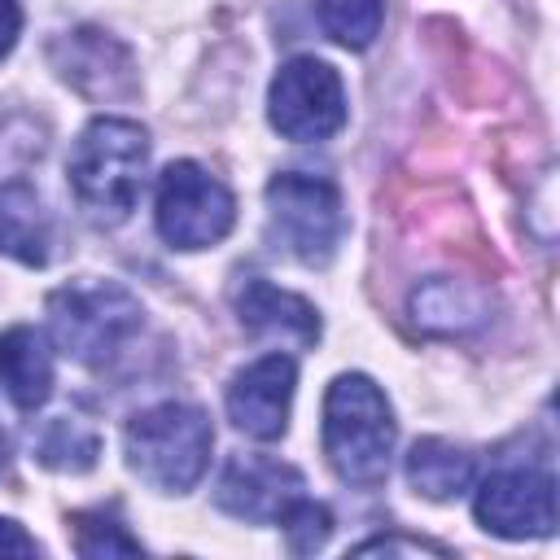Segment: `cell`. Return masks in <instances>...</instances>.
<instances>
[{
  "mask_svg": "<svg viewBox=\"0 0 560 560\" xmlns=\"http://www.w3.org/2000/svg\"><path fill=\"white\" fill-rule=\"evenodd\" d=\"M472 512L499 538H547L556 529V481L542 468H499L481 481Z\"/></svg>",
  "mask_w": 560,
  "mask_h": 560,
  "instance_id": "8",
  "label": "cell"
},
{
  "mask_svg": "<svg viewBox=\"0 0 560 560\" xmlns=\"http://www.w3.org/2000/svg\"><path fill=\"white\" fill-rule=\"evenodd\" d=\"M140 302L114 280H79L48 298V328L61 354L101 368L140 332Z\"/></svg>",
  "mask_w": 560,
  "mask_h": 560,
  "instance_id": "4",
  "label": "cell"
},
{
  "mask_svg": "<svg viewBox=\"0 0 560 560\" xmlns=\"http://www.w3.org/2000/svg\"><path fill=\"white\" fill-rule=\"evenodd\" d=\"M0 254L26 262V267H44L52 254V219L39 201V192L22 179L0 188Z\"/></svg>",
  "mask_w": 560,
  "mask_h": 560,
  "instance_id": "13",
  "label": "cell"
},
{
  "mask_svg": "<svg viewBox=\"0 0 560 560\" xmlns=\"http://www.w3.org/2000/svg\"><path fill=\"white\" fill-rule=\"evenodd\" d=\"M0 556H39V542L9 516H0Z\"/></svg>",
  "mask_w": 560,
  "mask_h": 560,
  "instance_id": "20",
  "label": "cell"
},
{
  "mask_svg": "<svg viewBox=\"0 0 560 560\" xmlns=\"http://www.w3.org/2000/svg\"><path fill=\"white\" fill-rule=\"evenodd\" d=\"M18 31H22L18 0H0V57H9V48L18 44Z\"/></svg>",
  "mask_w": 560,
  "mask_h": 560,
  "instance_id": "21",
  "label": "cell"
},
{
  "mask_svg": "<svg viewBox=\"0 0 560 560\" xmlns=\"http://www.w3.org/2000/svg\"><path fill=\"white\" fill-rule=\"evenodd\" d=\"M0 385L22 411H35V407L48 402V394H52V354H48V346L35 328L13 324V328L0 332Z\"/></svg>",
  "mask_w": 560,
  "mask_h": 560,
  "instance_id": "12",
  "label": "cell"
},
{
  "mask_svg": "<svg viewBox=\"0 0 560 560\" xmlns=\"http://www.w3.org/2000/svg\"><path fill=\"white\" fill-rule=\"evenodd\" d=\"M359 556H368V551H411V556H420V551H429V556H446V547H438V542H420V538H368V542H359L354 547Z\"/></svg>",
  "mask_w": 560,
  "mask_h": 560,
  "instance_id": "19",
  "label": "cell"
},
{
  "mask_svg": "<svg viewBox=\"0 0 560 560\" xmlns=\"http://www.w3.org/2000/svg\"><path fill=\"white\" fill-rule=\"evenodd\" d=\"M324 455L346 486H381L394 455V411L372 376L346 372L324 394Z\"/></svg>",
  "mask_w": 560,
  "mask_h": 560,
  "instance_id": "1",
  "label": "cell"
},
{
  "mask_svg": "<svg viewBox=\"0 0 560 560\" xmlns=\"http://www.w3.org/2000/svg\"><path fill=\"white\" fill-rule=\"evenodd\" d=\"M96 451H101V438L79 416H57L39 438V464L57 472H88L96 464Z\"/></svg>",
  "mask_w": 560,
  "mask_h": 560,
  "instance_id": "15",
  "label": "cell"
},
{
  "mask_svg": "<svg viewBox=\"0 0 560 560\" xmlns=\"http://www.w3.org/2000/svg\"><path fill=\"white\" fill-rule=\"evenodd\" d=\"M158 232L175 249H206L236 223L232 192L197 162H171L158 179Z\"/></svg>",
  "mask_w": 560,
  "mask_h": 560,
  "instance_id": "6",
  "label": "cell"
},
{
  "mask_svg": "<svg viewBox=\"0 0 560 560\" xmlns=\"http://www.w3.org/2000/svg\"><path fill=\"white\" fill-rule=\"evenodd\" d=\"M298 385V363L289 354H262L258 363L241 368L228 385V416L241 433L258 442H276L289 429V402Z\"/></svg>",
  "mask_w": 560,
  "mask_h": 560,
  "instance_id": "9",
  "label": "cell"
},
{
  "mask_svg": "<svg viewBox=\"0 0 560 560\" xmlns=\"http://www.w3.org/2000/svg\"><path fill=\"white\" fill-rule=\"evenodd\" d=\"M267 114L284 140H328L346 122V88L328 61L289 57L271 79Z\"/></svg>",
  "mask_w": 560,
  "mask_h": 560,
  "instance_id": "7",
  "label": "cell"
},
{
  "mask_svg": "<svg viewBox=\"0 0 560 560\" xmlns=\"http://www.w3.org/2000/svg\"><path fill=\"white\" fill-rule=\"evenodd\" d=\"M407 481L424 499H455L472 481V455L459 451L455 442L424 438L407 451Z\"/></svg>",
  "mask_w": 560,
  "mask_h": 560,
  "instance_id": "14",
  "label": "cell"
},
{
  "mask_svg": "<svg viewBox=\"0 0 560 560\" xmlns=\"http://www.w3.org/2000/svg\"><path fill=\"white\" fill-rule=\"evenodd\" d=\"M276 525L284 529L293 556H311V551H319V547L328 542V534H332V516H328V508L315 503V499H306V494H298V499L280 512Z\"/></svg>",
  "mask_w": 560,
  "mask_h": 560,
  "instance_id": "17",
  "label": "cell"
},
{
  "mask_svg": "<svg viewBox=\"0 0 560 560\" xmlns=\"http://www.w3.org/2000/svg\"><path fill=\"white\" fill-rule=\"evenodd\" d=\"M267 214H271L276 241L311 267H324L337 254L346 232L341 192L319 175H298V171L276 175L267 184Z\"/></svg>",
  "mask_w": 560,
  "mask_h": 560,
  "instance_id": "5",
  "label": "cell"
},
{
  "mask_svg": "<svg viewBox=\"0 0 560 560\" xmlns=\"http://www.w3.org/2000/svg\"><path fill=\"white\" fill-rule=\"evenodd\" d=\"M385 0H319V26L341 48H368L381 31Z\"/></svg>",
  "mask_w": 560,
  "mask_h": 560,
  "instance_id": "16",
  "label": "cell"
},
{
  "mask_svg": "<svg viewBox=\"0 0 560 560\" xmlns=\"http://www.w3.org/2000/svg\"><path fill=\"white\" fill-rule=\"evenodd\" d=\"M298 494H302V472L267 455H236L214 486V503L236 521H254V525L280 521V512Z\"/></svg>",
  "mask_w": 560,
  "mask_h": 560,
  "instance_id": "10",
  "label": "cell"
},
{
  "mask_svg": "<svg viewBox=\"0 0 560 560\" xmlns=\"http://www.w3.org/2000/svg\"><path fill=\"white\" fill-rule=\"evenodd\" d=\"M74 551L88 560H101V556H140L144 547L114 516L88 512V516H74Z\"/></svg>",
  "mask_w": 560,
  "mask_h": 560,
  "instance_id": "18",
  "label": "cell"
},
{
  "mask_svg": "<svg viewBox=\"0 0 560 560\" xmlns=\"http://www.w3.org/2000/svg\"><path fill=\"white\" fill-rule=\"evenodd\" d=\"M149 162V131L131 118H92L70 153V184L96 223H122L136 210Z\"/></svg>",
  "mask_w": 560,
  "mask_h": 560,
  "instance_id": "2",
  "label": "cell"
},
{
  "mask_svg": "<svg viewBox=\"0 0 560 560\" xmlns=\"http://www.w3.org/2000/svg\"><path fill=\"white\" fill-rule=\"evenodd\" d=\"M122 442H127V464H131V472H140V481H149L153 490H166V494H184L201 481V472L210 464L214 429L201 407L158 402V407L131 416Z\"/></svg>",
  "mask_w": 560,
  "mask_h": 560,
  "instance_id": "3",
  "label": "cell"
},
{
  "mask_svg": "<svg viewBox=\"0 0 560 560\" xmlns=\"http://www.w3.org/2000/svg\"><path fill=\"white\" fill-rule=\"evenodd\" d=\"M236 315L249 337H271V341H293V346H315L319 341V311L267 280H245L236 293Z\"/></svg>",
  "mask_w": 560,
  "mask_h": 560,
  "instance_id": "11",
  "label": "cell"
},
{
  "mask_svg": "<svg viewBox=\"0 0 560 560\" xmlns=\"http://www.w3.org/2000/svg\"><path fill=\"white\" fill-rule=\"evenodd\" d=\"M4 468H9V438L0 433V472H4Z\"/></svg>",
  "mask_w": 560,
  "mask_h": 560,
  "instance_id": "22",
  "label": "cell"
}]
</instances>
